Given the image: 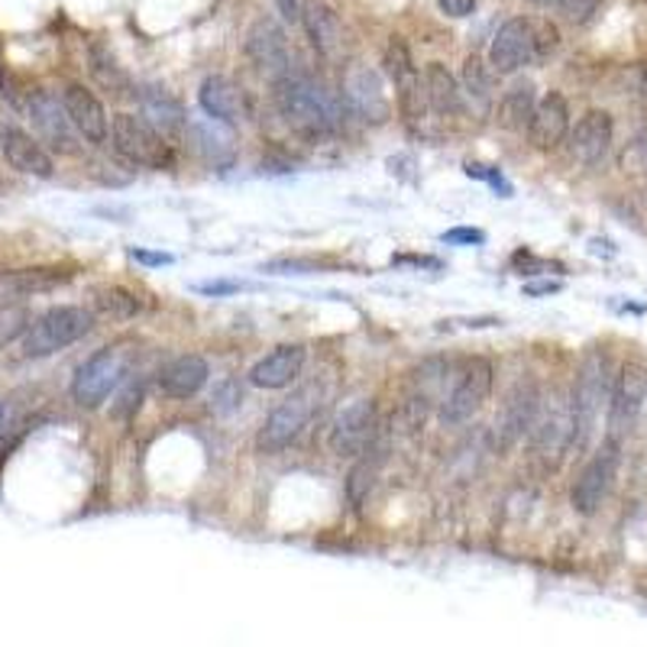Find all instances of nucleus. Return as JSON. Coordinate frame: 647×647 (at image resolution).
<instances>
[{
  "label": "nucleus",
  "mask_w": 647,
  "mask_h": 647,
  "mask_svg": "<svg viewBox=\"0 0 647 647\" xmlns=\"http://www.w3.org/2000/svg\"><path fill=\"white\" fill-rule=\"evenodd\" d=\"M276 108L304 136H327L341 123L337 98L301 71H286L276 78Z\"/></svg>",
  "instance_id": "nucleus-1"
},
{
  "label": "nucleus",
  "mask_w": 647,
  "mask_h": 647,
  "mask_svg": "<svg viewBox=\"0 0 647 647\" xmlns=\"http://www.w3.org/2000/svg\"><path fill=\"white\" fill-rule=\"evenodd\" d=\"M94 327L91 311L78 308V304H59L49 308L46 314H40L26 331H23V356L30 359H43L78 344L81 337H88Z\"/></svg>",
  "instance_id": "nucleus-2"
},
{
  "label": "nucleus",
  "mask_w": 647,
  "mask_h": 647,
  "mask_svg": "<svg viewBox=\"0 0 647 647\" xmlns=\"http://www.w3.org/2000/svg\"><path fill=\"white\" fill-rule=\"evenodd\" d=\"M612 362L602 350H592V354L583 359L580 366V376H577V386H573V417H577V437H573V447H587L589 437H592V427L599 421V412L602 405L609 402L612 395Z\"/></svg>",
  "instance_id": "nucleus-3"
},
{
  "label": "nucleus",
  "mask_w": 647,
  "mask_h": 647,
  "mask_svg": "<svg viewBox=\"0 0 647 647\" xmlns=\"http://www.w3.org/2000/svg\"><path fill=\"white\" fill-rule=\"evenodd\" d=\"M111 143L133 166H146V169H169L172 166V146L146 118L118 114L111 123Z\"/></svg>",
  "instance_id": "nucleus-4"
},
{
  "label": "nucleus",
  "mask_w": 647,
  "mask_h": 647,
  "mask_svg": "<svg viewBox=\"0 0 647 647\" xmlns=\"http://www.w3.org/2000/svg\"><path fill=\"white\" fill-rule=\"evenodd\" d=\"M123 376H126V356L120 354L118 347L98 350L78 366V372L71 379V399L81 409H98L123 382Z\"/></svg>",
  "instance_id": "nucleus-5"
},
{
  "label": "nucleus",
  "mask_w": 647,
  "mask_h": 647,
  "mask_svg": "<svg viewBox=\"0 0 647 647\" xmlns=\"http://www.w3.org/2000/svg\"><path fill=\"white\" fill-rule=\"evenodd\" d=\"M618 457H622V440L618 437H605V444L589 457V464L573 482L570 502L580 515H595L599 505L605 502L615 472H618Z\"/></svg>",
  "instance_id": "nucleus-6"
},
{
  "label": "nucleus",
  "mask_w": 647,
  "mask_h": 647,
  "mask_svg": "<svg viewBox=\"0 0 647 647\" xmlns=\"http://www.w3.org/2000/svg\"><path fill=\"white\" fill-rule=\"evenodd\" d=\"M647 402V362L642 359H628L615 382H612V395H609V437H625L638 414Z\"/></svg>",
  "instance_id": "nucleus-7"
},
{
  "label": "nucleus",
  "mask_w": 647,
  "mask_h": 647,
  "mask_svg": "<svg viewBox=\"0 0 647 647\" xmlns=\"http://www.w3.org/2000/svg\"><path fill=\"white\" fill-rule=\"evenodd\" d=\"M577 437V417H573V402L570 399H554L547 409H540L531 427V447L534 454L547 464L557 467L564 454L573 447Z\"/></svg>",
  "instance_id": "nucleus-8"
},
{
  "label": "nucleus",
  "mask_w": 647,
  "mask_h": 647,
  "mask_svg": "<svg viewBox=\"0 0 647 647\" xmlns=\"http://www.w3.org/2000/svg\"><path fill=\"white\" fill-rule=\"evenodd\" d=\"M314 409H317L314 389H301V392L289 395L282 405H276L272 414L266 417L259 437H256L259 454H279V450H286L292 440H298V434H301V431L308 427V421L314 417Z\"/></svg>",
  "instance_id": "nucleus-9"
},
{
  "label": "nucleus",
  "mask_w": 647,
  "mask_h": 647,
  "mask_svg": "<svg viewBox=\"0 0 647 647\" xmlns=\"http://www.w3.org/2000/svg\"><path fill=\"white\" fill-rule=\"evenodd\" d=\"M492 362L482 359V356H472L464 369V376L457 379L454 392L444 399V409H440V421L444 424H464L470 421L472 414L479 412L486 402H489V392H492Z\"/></svg>",
  "instance_id": "nucleus-10"
},
{
  "label": "nucleus",
  "mask_w": 647,
  "mask_h": 647,
  "mask_svg": "<svg viewBox=\"0 0 647 647\" xmlns=\"http://www.w3.org/2000/svg\"><path fill=\"white\" fill-rule=\"evenodd\" d=\"M382 65H386V71H389V78L395 85L402 118L409 120V123H417V120L424 118V111H427V91L421 88V75L414 68L412 53H409V46H405L402 36H392L389 40Z\"/></svg>",
  "instance_id": "nucleus-11"
},
{
  "label": "nucleus",
  "mask_w": 647,
  "mask_h": 647,
  "mask_svg": "<svg viewBox=\"0 0 647 647\" xmlns=\"http://www.w3.org/2000/svg\"><path fill=\"white\" fill-rule=\"evenodd\" d=\"M344 101L350 108V114L362 123H386L392 118V104H389V94L382 88V78L376 68H366V65H356L347 71L344 78Z\"/></svg>",
  "instance_id": "nucleus-12"
},
{
  "label": "nucleus",
  "mask_w": 647,
  "mask_h": 647,
  "mask_svg": "<svg viewBox=\"0 0 647 647\" xmlns=\"http://www.w3.org/2000/svg\"><path fill=\"white\" fill-rule=\"evenodd\" d=\"M537 59V46H534V23L525 16L505 20L492 40L489 49V62L499 75H515L525 65Z\"/></svg>",
  "instance_id": "nucleus-13"
},
{
  "label": "nucleus",
  "mask_w": 647,
  "mask_h": 647,
  "mask_svg": "<svg viewBox=\"0 0 647 647\" xmlns=\"http://www.w3.org/2000/svg\"><path fill=\"white\" fill-rule=\"evenodd\" d=\"M540 412V395H537V386L534 382H518L512 392H509V399H505V405H502V412L495 417V444L505 450V447H512V444H518L525 434H531V427H534V417Z\"/></svg>",
  "instance_id": "nucleus-14"
},
{
  "label": "nucleus",
  "mask_w": 647,
  "mask_h": 647,
  "mask_svg": "<svg viewBox=\"0 0 647 647\" xmlns=\"http://www.w3.org/2000/svg\"><path fill=\"white\" fill-rule=\"evenodd\" d=\"M376 431V409L366 399H356L347 409H341V414L334 417L331 427V450L337 457H356L369 447Z\"/></svg>",
  "instance_id": "nucleus-15"
},
{
  "label": "nucleus",
  "mask_w": 647,
  "mask_h": 647,
  "mask_svg": "<svg viewBox=\"0 0 647 647\" xmlns=\"http://www.w3.org/2000/svg\"><path fill=\"white\" fill-rule=\"evenodd\" d=\"M26 111H30V120L33 126L40 130V136L53 146V149H62V153H71L75 149V123L68 118L65 104L59 98H53L49 91H33L30 101H26Z\"/></svg>",
  "instance_id": "nucleus-16"
},
{
  "label": "nucleus",
  "mask_w": 647,
  "mask_h": 647,
  "mask_svg": "<svg viewBox=\"0 0 647 647\" xmlns=\"http://www.w3.org/2000/svg\"><path fill=\"white\" fill-rule=\"evenodd\" d=\"M570 133V104L564 94L550 91L537 101L534 114L528 120V143L534 149L547 153V149H557Z\"/></svg>",
  "instance_id": "nucleus-17"
},
{
  "label": "nucleus",
  "mask_w": 647,
  "mask_h": 647,
  "mask_svg": "<svg viewBox=\"0 0 647 647\" xmlns=\"http://www.w3.org/2000/svg\"><path fill=\"white\" fill-rule=\"evenodd\" d=\"M62 104L68 111V118L75 123L78 136H85L91 146H104L111 140V120H108V111L104 104L81 85H68L65 94H62Z\"/></svg>",
  "instance_id": "nucleus-18"
},
{
  "label": "nucleus",
  "mask_w": 647,
  "mask_h": 647,
  "mask_svg": "<svg viewBox=\"0 0 647 647\" xmlns=\"http://www.w3.org/2000/svg\"><path fill=\"white\" fill-rule=\"evenodd\" d=\"M246 56L272 78H282L286 71H292V53H289L286 33L272 20L253 23V30L246 33Z\"/></svg>",
  "instance_id": "nucleus-19"
},
{
  "label": "nucleus",
  "mask_w": 647,
  "mask_h": 647,
  "mask_svg": "<svg viewBox=\"0 0 647 647\" xmlns=\"http://www.w3.org/2000/svg\"><path fill=\"white\" fill-rule=\"evenodd\" d=\"M612 118L605 111H587L580 123L570 130V156L580 166H599L612 146Z\"/></svg>",
  "instance_id": "nucleus-20"
},
{
  "label": "nucleus",
  "mask_w": 647,
  "mask_h": 647,
  "mask_svg": "<svg viewBox=\"0 0 647 647\" xmlns=\"http://www.w3.org/2000/svg\"><path fill=\"white\" fill-rule=\"evenodd\" d=\"M0 149H3V156H7V163L16 169V172H23V176H33V178H53L56 176V163H53V156L33 140V136H26L23 130H16V126H7L3 133H0Z\"/></svg>",
  "instance_id": "nucleus-21"
},
{
  "label": "nucleus",
  "mask_w": 647,
  "mask_h": 647,
  "mask_svg": "<svg viewBox=\"0 0 647 647\" xmlns=\"http://www.w3.org/2000/svg\"><path fill=\"white\" fill-rule=\"evenodd\" d=\"M198 104H201V111L208 118L224 123V126H234V123L246 118V98H243V91L236 88L231 78H224V75H211V78L201 81Z\"/></svg>",
  "instance_id": "nucleus-22"
},
{
  "label": "nucleus",
  "mask_w": 647,
  "mask_h": 647,
  "mask_svg": "<svg viewBox=\"0 0 647 647\" xmlns=\"http://www.w3.org/2000/svg\"><path fill=\"white\" fill-rule=\"evenodd\" d=\"M301 369H304V347L282 344L249 369V382L256 389H286L301 376Z\"/></svg>",
  "instance_id": "nucleus-23"
},
{
  "label": "nucleus",
  "mask_w": 647,
  "mask_h": 647,
  "mask_svg": "<svg viewBox=\"0 0 647 647\" xmlns=\"http://www.w3.org/2000/svg\"><path fill=\"white\" fill-rule=\"evenodd\" d=\"M211 369L204 362V356L198 354H185L176 356L163 372H159V392L166 399H191L204 389Z\"/></svg>",
  "instance_id": "nucleus-24"
},
{
  "label": "nucleus",
  "mask_w": 647,
  "mask_h": 647,
  "mask_svg": "<svg viewBox=\"0 0 647 647\" xmlns=\"http://www.w3.org/2000/svg\"><path fill=\"white\" fill-rule=\"evenodd\" d=\"M140 108H143V118L149 120L163 136H176V133L185 130V123H188L181 101H178L172 91H166L159 85H146L140 91Z\"/></svg>",
  "instance_id": "nucleus-25"
},
{
  "label": "nucleus",
  "mask_w": 647,
  "mask_h": 647,
  "mask_svg": "<svg viewBox=\"0 0 647 647\" xmlns=\"http://www.w3.org/2000/svg\"><path fill=\"white\" fill-rule=\"evenodd\" d=\"M424 91H427V104L437 114H460L464 111V91L457 85V78L447 71L444 62H431L424 71Z\"/></svg>",
  "instance_id": "nucleus-26"
},
{
  "label": "nucleus",
  "mask_w": 647,
  "mask_h": 647,
  "mask_svg": "<svg viewBox=\"0 0 647 647\" xmlns=\"http://www.w3.org/2000/svg\"><path fill=\"white\" fill-rule=\"evenodd\" d=\"M304 30L311 36V46L321 53V56H337L341 43H344V33H341V20L331 7L324 3H311L304 7Z\"/></svg>",
  "instance_id": "nucleus-27"
},
{
  "label": "nucleus",
  "mask_w": 647,
  "mask_h": 647,
  "mask_svg": "<svg viewBox=\"0 0 647 647\" xmlns=\"http://www.w3.org/2000/svg\"><path fill=\"white\" fill-rule=\"evenodd\" d=\"M534 108H537V101H534V85H531V81H518V85H512V88L502 94L499 111H495V120H499V126H505V130H525L531 114H534Z\"/></svg>",
  "instance_id": "nucleus-28"
},
{
  "label": "nucleus",
  "mask_w": 647,
  "mask_h": 647,
  "mask_svg": "<svg viewBox=\"0 0 647 647\" xmlns=\"http://www.w3.org/2000/svg\"><path fill=\"white\" fill-rule=\"evenodd\" d=\"M65 276H56V272H46V269H30V272H10V276H0V301H10V298H20V294L30 292H43L49 286L62 282Z\"/></svg>",
  "instance_id": "nucleus-29"
},
{
  "label": "nucleus",
  "mask_w": 647,
  "mask_h": 647,
  "mask_svg": "<svg viewBox=\"0 0 647 647\" xmlns=\"http://www.w3.org/2000/svg\"><path fill=\"white\" fill-rule=\"evenodd\" d=\"M464 88L479 104L492 101V71L479 56H470V59L464 62Z\"/></svg>",
  "instance_id": "nucleus-30"
},
{
  "label": "nucleus",
  "mask_w": 647,
  "mask_h": 647,
  "mask_svg": "<svg viewBox=\"0 0 647 647\" xmlns=\"http://www.w3.org/2000/svg\"><path fill=\"white\" fill-rule=\"evenodd\" d=\"M94 304H98V311L101 314H108V317H133V314H140V298L133 292H126V289H101L98 298H94Z\"/></svg>",
  "instance_id": "nucleus-31"
},
{
  "label": "nucleus",
  "mask_w": 647,
  "mask_h": 647,
  "mask_svg": "<svg viewBox=\"0 0 647 647\" xmlns=\"http://www.w3.org/2000/svg\"><path fill=\"white\" fill-rule=\"evenodd\" d=\"M217 126H221L217 120H211L208 126H204V123H191V136L198 140V149H201V153H208L211 159L231 156V143H227V136H224Z\"/></svg>",
  "instance_id": "nucleus-32"
},
{
  "label": "nucleus",
  "mask_w": 647,
  "mask_h": 647,
  "mask_svg": "<svg viewBox=\"0 0 647 647\" xmlns=\"http://www.w3.org/2000/svg\"><path fill=\"white\" fill-rule=\"evenodd\" d=\"M372 486H376V464L359 460L350 470V476H347V499H350L354 509H362V502L369 499Z\"/></svg>",
  "instance_id": "nucleus-33"
},
{
  "label": "nucleus",
  "mask_w": 647,
  "mask_h": 647,
  "mask_svg": "<svg viewBox=\"0 0 647 647\" xmlns=\"http://www.w3.org/2000/svg\"><path fill=\"white\" fill-rule=\"evenodd\" d=\"M91 71H94V78L104 85V88H111V91H120V88H126V75L118 68V62L111 59V56H104L101 49H94V56H91Z\"/></svg>",
  "instance_id": "nucleus-34"
},
{
  "label": "nucleus",
  "mask_w": 647,
  "mask_h": 647,
  "mask_svg": "<svg viewBox=\"0 0 647 647\" xmlns=\"http://www.w3.org/2000/svg\"><path fill=\"white\" fill-rule=\"evenodd\" d=\"M599 3L602 0H557V10L567 23L573 26H587L589 20L599 13Z\"/></svg>",
  "instance_id": "nucleus-35"
},
{
  "label": "nucleus",
  "mask_w": 647,
  "mask_h": 647,
  "mask_svg": "<svg viewBox=\"0 0 647 647\" xmlns=\"http://www.w3.org/2000/svg\"><path fill=\"white\" fill-rule=\"evenodd\" d=\"M618 166L625 172H647V133H638L618 156Z\"/></svg>",
  "instance_id": "nucleus-36"
},
{
  "label": "nucleus",
  "mask_w": 647,
  "mask_h": 647,
  "mask_svg": "<svg viewBox=\"0 0 647 647\" xmlns=\"http://www.w3.org/2000/svg\"><path fill=\"white\" fill-rule=\"evenodd\" d=\"M239 402H243V392H239L236 379H224V382L214 389V412L217 414L236 412V409H239Z\"/></svg>",
  "instance_id": "nucleus-37"
},
{
  "label": "nucleus",
  "mask_w": 647,
  "mask_h": 647,
  "mask_svg": "<svg viewBox=\"0 0 647 647\" xmlns=\"http://www.w3.org/2000/svg\"><path fill=\"white\" fill-rule=\"evenodd\" d=\"M534 46H537V59H547L557 46H560V33L550 23H534Z\"/></svg>",
  "instance_id": "nucleus-38"
},
{
  "label": "nucleus",
  "mask_w": 647,
  "mask_h": 647,
  "mask_svg": "<svg viewBox=\"0 0 647 647\" xmlns=\"http://www.w3.org/2000/svg\"><path fill=\"white\" fill-rule=\"evenodd\" d=\"M440 239L450 246H479V243H486V234L476 227H457V231H447Z\"/></svg>",
  "instance_id": "nucleus-39"
},
{
  "label": "nucleus",
  "mask_w": 647,
  "mask_h": 647,
  "mask_svg": "<svg viewBox=\"0 0 647 647\" xmlns=\"http://www.w3.org/2000/svg\"><path fill=\"white\" fill-rule=\"evenodd\" d=\"M467 176L470 178H482V181H489V185H502V188H509L505 181H502V172L495 169V166H479V163H467ZM512 191V188H509Z\"/></svg>",
  "instance_id": "nucleus-40"
},
{
  "label": "nucleus",
  "mask_w": 647,
  "mask_h": 647,
  "mask_svg": "<svg viewBox=\"0 0 647 647\" xmlns=\"http://www.w3.org/2000/svg\"><path fill=\"white\" fill-rule=\"evenodd\" d=\"M130 256L136 263H143V266H172L176 263V256H169V253H149V249H130Z\"/></svg>",
  "instance_id": "nucleus-41"
},
{
  "label": "nucleus",
  "mask_w": 647,
  "mask_h": 647,
  "mask_svg": "<svg viewBox=\"0 0 647 647\" xmlns=\"http://www.w3.org/2000/svg\"><path fill=\"white\" fill-rule=\"evenodd\" d=\"M440 10L447 16H454V20H464V16H470L472 10H476V0H440Z\"/></svg>",
  "instance_id": "nucleus-42"
},
{
  "label": "nucleus",
  "mask_w": 647,
  "mask_h": 647,
  "mask_svg": "<svg viewBox=\"0 0 647 647\" xmlns=\"http://www.w3.org/2000/svg\"><path fill=\"white\" fill-rule=\"evenodd\" d=\"M194 292L211 294V298H221V294L239 292V282H201V286H194Z\"/></svg>",
  "instance_id": "nucleus-43"
},
{
  "label": "nucleus",
  "mask_w": 647,
  "mask_h": 647,
  "mask_svg": "<svg viewBox=\"0 0 647 647\" xmlns=\"http://www.w3.org/2000/svg\"><path fill=\"white\" fill-rule=\"evenodd\" d=\"M279 10L289 23H301L304 20V0H279Z\"/></svg>",
  "instance_id": "nucleus-44"
},
{
  "label": "nucleus",
  "mask_w": 647,
  "mask_h": 647,
  "mask_svg": "<svg viewBox=\"0 0 647 647\" xmlns=\"http://www.w3.org/2000/svg\"><path fill=\"white\" fill-rule=\"evenodd\" d=\"M560 292V282H537V286H525V294L528 298H537V294H550Z\"/></svg>",
  "instance_id": "nucleus-45"
},
{
  "label": "nucleus",
  "mask_w": 647,
  "mask_h": 647,
  "mask_svg": "<svg viewBox=\"0 0 647 647\" xmlns=\"http://www.w3.org/2000/svg\"><path fill=\"white\" fill-rule=\"evenodd\" d=\"M531 3H537V7H547V3H557V0H531Z\"/></svg>",
  "instance_id": "nucleus-46"
}]
</instances>
